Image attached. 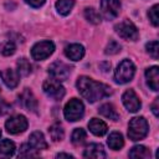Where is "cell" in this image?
Returning <instances> with one entry per match:
<instances>
[{
	"mask_svg": "<svg viewBox=\"0 0 159 159\" xmlns=\"http://www.w3.org/2000/svg\"><path fill=\"white\" fill-rule=\"evenodd\" d=\"M158 104H159V98H155L154 103L152 104V111H153V113H154V116H155V117H158V116H159V111H158Z\"/></svg>",
	"mask_w": 159,
	"mask_h": 159,
	"instance_id": "e575fe53",
	"label": "cell"
},
{
	"mask_svg": "<svg viewBox=\"0 0 159 159\" xmlns=\"http://www.w3.org/2000/svg\"><path fill=\"white\" fill-rule=\"evenodd\" d=\"M129 157L134 158V159H147L150 157V152L144 145H135L130 149Z\"/></svg>",
	"mask_w": 159,
	"mask_h": 159,
	"instance_id": "7402d4cb",
	"label": "cell"
},
{
	"mask_svg": "<svg viewBox=\"0 0 159 159\" xmlns=\"http://www.w3.org/2000/svg\"><path fill=\"white\" fill-rule=\"evenodd\" d=\"M120 51V45L117 42V41H114V40H111L109 41V43L107 45V47H106V53L107 55H116V53H118Z\"/></svg>",
	"mask_w": 159,
	"mask_h": 159,
	"instance_id": "4dcf8cb0",
	"label": "cell"
},
{
	"mask_svg": "<svg viewBox=\"0 0 159 159\" xmlns=\"http://www.w3.org/2000/svg\"><path fill=\"white\" fill-rule=\"evenodd\" d=\"M122 102L124 104V107L129 111V112H138L142 107L140 99L138 98V96L135 94V92L133 89H127L123 96H122Z\"/></svg>",
	"mask_w": 159,
	"mask_h": 159,
	"instance_id": "8fae6325",
	"label": "cell"
},
{
	"mask_svg": "<svg viewBox=\"0 0 159 159\" xmlns=\"http://www.w3.org/2000/svg\"><path fill=\"white\" fill-rule=\"evenodd\" d=\"M88 129H89L94 135L102 137V135H104V134L107 133L108 127H107V124H106L103 120H101V119H98V118H92V119L88 122Z\"/></svg>",
	"mask_w": 159,
	"mask_h": 159,
	"instance_id": "e0dca14e",
	"label": "cell"
},
{
	"mask_svg": "<svg viewBox=\"0 0 159 159\" xmlns=\"http://www.w3.org/2000/svg\"><path fill=\"white\" fill-rule=\"evenodd\" d=\"M19 98H20V103H21V106H22L24 108H26L27 111H32V112H35V111L37 109V101H36L34 93H32L29 88L24 89V92L20 94Z\"/></svg>",
	"mask_w": 159,
	"mask_h": 159,
	"instance_id": "7c38bea8",
	"label": "cell"
},
{
	"mask_svg": "<svg viewBox=\"0 0 159 159\" xmlns=\"http://www.w3.org/2000/svg\"><path fill=\"white\" fill-rule=\"evenodd\" d=\"M48 133H50V137L53 142H58V140H62L63 137H65V132H63V128L61 124L58 123H55L50 127L48 129Z\"/></svg>",
	"mask_w": 159,
	"mask_h": 159,
	"instance_id": "cb8c5ba5",
	"label": "cell"
},
{
	"mask_svg": "<svg viewBox=\"0 0 159 159\" xmlns=\"http://www.w3.org/2000/svg\"><path fill=\"white\" fill-rule=\"evenodd\" d=\"M75 5V0H57L56 1V9L61 15H68Z\"/></svg>",
	"mask_w": 159,
	"mask_h": 159,
	"instance_id": "603a6c76",
	"label": "cell"
},
{
	"mask_svg": "<svg viewBox=\"0 0 159 159\" xmlns=\"http://www.w3.org/2000/svg\"><path fill=\"white\" fill-rule=\"evenodd\" d=\"M42 89L43 92L46 93L47 97L55 99V101H60L63 98L66 91H65V87L60 83V81H56L53 78L51 80H46L43 82V86H42Z\"/></svg>",
	"mask_w": 159,
	"mask_h": 159,
	"instance_id": "8992f818",
	"label": "cell"
},
{
	"mask_svg": "<svg viewBox=\"0 0 159 159\" xmlns=\"http://www.w3.org/2000/svg\"><path fill=\"white\" fill-rule=\"evenodd\" d=\"M48 73L50 76L56 81H65L68 78L71 73V67L61 61H56L48 66Z\"/></svg>",
	"mask_w": 159,
	"mask_h": 159,
	"instance_id": "9c48e42d",
	"label": "cell"
},
{
	"mask_svg": "<svg viewBox=\"0 0 159 159\" xmlns=\"http://www.w3.org/2000/svg\"><path fill=\"white\" fill-rule=\"evenodd\" d=\"M15 153V143L10 139H4L0 142V157L9 158L12 157Z\"/></svg>",
	"mask_w": 159,
	"mask_h": 159,
	"instance_id": "44dd1931",
	"label": "cell"
},
{
	"mask_svg": "<svg viewBox=\"0 0 159 159\" xmlns=\"http://www.w3.org/2000/svg\"><path fill=\"white\" fill-rule=\"evenodd\" d=\"M76 86H77V89L81 93V96L84 99H87V102H89V103H94V102L112 94V88L109 86L97 82L87 76L78 77Z\"/></svg>",
	"mask_w": 159,
	"mask_h": 159,
	"instance_id": "6da1fadb",
	"label": "cell"
},
{
	"mask_svg": "<svg viewBox=\"0 0 159 159\" xmlns=\"http://www.w3.org/2000/svg\"><path fill=\"white\" fill-rule=\"evenodd\" d=\"M120 2L119 0H101V11L104 19L113 20L119 15Z\"/></svg>",
	"mask_w": 159,
	"mask_h": 159,
	"instance_id": "30bf717a",
	"label": "cell"
},
{
	"mask_svg": "<svg viewBox=\"0 0 159 159\" xmlns=\"http://www.w3.org/2000/svg\"><path fill=\"white\" fill-rule=\"evenodd\" d=\"M57 158H73V155L66 154V153H60V154H57Z\"/></svg>",
	"mask_w": 159,
	"mask_h": 159,
	"instance_id": "d590c367",
	"label": "cell"
},
{
	"mask_svg": "<svg viewBox=\"0 0 159 159\" xmlns=\"http://www.w3.org/2000/svg\"><path fill=\"white\" fill-rule=\"evenodd\" d=\"M29 144L34 149H36L39 152L41 149H46L47 148V143H46V139H45L43 134L41 132H37V130L34 132V133H31V135L29 138Z\"/></svg>",
	"mask_w": 159,
	"mask_h": 159,
	"instance_id": "ac0fdd59",
	"label": "cell"
},
{
	"mask_svg": "<svg viewBox=\"0 0 159 159\" xmlns=\"http://www.w3.org/2000/svg\"><path fill=\"white\" fill-rule=\"evenodd\" d=\"M145 78H147L148 86L153 91H158L159 89V68H158V66H153L150 68H147Z\"/></svg>",
	"mask_w": 159,
	"mask_h": 159,
	"instance_id": "2e32d148",
	"label": "cell"
},
{
	"mask_svg": "<svg viewBox=\"0 0 159 159\" xmlns=\"http://www.w3.org/2000/svg\"><path fill=\"white\" fill-rule=\"evenodd\" d=\"M9 109H10V104H7L5 101L0 99V117L4 116L5 113H7Z\"/></svg>",
	"mask_w": 159,
	"mask_h": 159,
	"instance_id": "d6a6232c",
	"label": "cell"
},
{
	"mask_svg": "<svg viewBox=\"0 0 159 159\" xmlns=\"http://www.w3.org/2000/svg\"><path fill=\"white\" fill-rule=\"evenodd\" d=\"M135 73V66L130 60H123L114 71V80L117 83H127L132 81Z\"/></svg>",
	"mask_w": 159,
	"mask_h": 159,
	"instance_id": "3957f363",
	"label": "cell"
},
{
	"mask_svg": "<svg viewBox=\"0 0 159 159\" xmlns=\"http://www.w3.org/2000/svg\"><path fill=\"white\" fill-rule=\"evenodd\" d=\"M71 138H72V143L76 144V145H78V144L84 143V140H86V138H87V133H86V130L82 129V128H76V129L73 130Z\"/></svg>",
	"mask_w": 159,
	"mask_h": 159,
	"instance_id": "83f0119b",
	"label": "cell"
},
{
	"mask_svg": "<svg viewBox=\"0 0 159 159\" xmlns=\"http://www.w3.org/2000/svg\"><path fill=\"white\" fill-rule=\"evenodd\" d=\"M83 113H84V106H83L82 101L78 98L70 99L66 103L65 109H63L65 118L70 122H76V120L81 119L83 117Z\"/></svg>",
	"mask_w": 159,
	"mask_h": 159,
	"instance_id": "277c9868",
	"label": "cell"
},
{
	"mask_svg": "<svg viewBox=\"0 0 159 159\" xmlns=\"http://www.w3.org/2000/svg\"><path fill=\"white\" fill-rule=\"evenodd\" d=\"M107 143H108V147L113 150H119L123 145H124V139H123V135L119 133V132H112L107 139Z\"/></svg>",
	"mask_w": 159,
	"mask_h": 159,
	"instance_id": "d6986e66",
	"label": "cell"
},
{
	"mask_svg": "<svg viewBox=\"0 0 159 159\" xmlns=\"http://www.w3.org/2000/svg\"><path fill=\"white\" fill-rule=\"evenodd\" d=\"M65 55L67 58H70L72 61H80L84 56V47L80 43H71V45L66 46Z\"/></svg>",
	"mask_w": 159,
	"mask_h": 159,
	"instance_id": "9a60e30c",
	"label": "cell"
},
{
	"mask_svg": "<svg viewBox=\"0 0 159 159\" xmlns=\"http://www.w3.org/2000/svg\"><path fill=\"white\" fill-rule=\"evenodd\" d=\"M31 63L26 58H20L17 61V73L20 76H29L31 73Z\"/></svg>",
	"mask_w": 159,
	"mask_h": 159,
	"instance_id": "4316f807",
	"label": "cell"
},
{
	"mask_svg": "<svg viewBox=\"0 0 159 159\" xmlns=\"http://www.w3.org/2000/svg\"><path fill=\"white\" fill-rule=\"evenodd\" d=\"M98 112H99V114H102L103 117H106V118H108V119H112V120H118V119H119L118 112L116 111V108H114L113 104H111V103H104V104H102V106L99 107Z\"/></svg>",
	"mask_w": 159,
	"mask_h": 159,
	"instance_id": "ffe728a7",
	"label": "cell"
},
{
	"mask_svg": "<svg viewBox=\"0 0 159 159\" xmlns=\"http://www.w3.org/2000/svg\"><path fill=\"white\" fill-rule=\"evenodd\" d=\"M55 51V43L52 41H40L35 43L31 48V56L34 60L41 61L47 58Z\"/></svg>",
	"mask_w": 159,
	"mask_h": 159,
	"instance_id": "52a82bcc",
	"label": "cell"
},
{
	"mask_svg": "<svg viewBox=\"0 0 159 159\" xmlns=\"http://www.w3.org/2000/svg\"><path fill=\"white\" fill-rule=\"evenodd\" d=\"M148 130H149V125L144 117H134L130 119L128 124V137L134 142L145 138Z\"/></svg>",
	"mask_w": 159,
	"mask_h": 159,
	"instance_id": "7a4b0ae2",
	"label": "cell"
},
{
	"mask_svg": "<svg viewBox=\"0 0 159 159\" xmlns=\"http://www.w3.org/2000/svg\"><path fill=\"white\" fill-rule=\"evenodd\" d=\"M15 50H16L15 43H14L12 41H9V42H6V45L2 47V55L10 56V55H12V53L15 52Z\"/></svg>",
	"mask_w": 159,
	"mask_h": 159,
	"instance_id": "1f68e13d",
	"label": "cell"
},
{
	"mask_svg": "<svg viewBox=\"0 0 159 159\" xmlns=\"http://www.w3.org/2000/svg\"><path fill=\"white\" fill-rule=\"evenodd\" d=\"M19 73L15 70L11 68H5L0 72V77L2 80V82L9 87V88H15L19 84Z\"/></svg>",
	"mask_w": 159,
	"mask_h": 159,
	"instance_id": "4fadbf2b",
	"label": "cell"
},
{
	"mask_svg": "<svg viewBox=\"0 0 159 159\" xmlns=\"http://www.w3.org/2000/svg\"><path fill=\"white\" fill-rule=\"evenodd\" d=\"M25 1L32 7H40L45 4V0H25Z\"/></svg>",
	"mask_w": 159,
	"mask_h": 159,
	"instance_id": "836d02e7",
	"label": "cell"
},
{
	"mask_svg": "<svg viewBox=\"0 0 159 159\" xmlns=\"http://www.w3.org/2000/svg\"><path fill=\"white\" fill-rule=\"evenodd\" d=\"M145 48H147V52L154 58V60H158L159 57V43L158 41H150L145 45Z\"/></svg>",
	"mask_w": 159,
	"mask_h": 159,
	"instance_id": "f1b7e54d",
	"label": "cell"
},
{
	"mask_svg": "<svg viewBox=\"0 0 159 159\" xmlns=\"http://www.w3.org/2000/svg\"><path fill=\"white\" fill-rule=\"evenodd\" d=\"M37 155H39V150L34 149L29 143L22 144L20 147V150H19V157L20 158H31V157H37Z\"/></svg>",
	"mask_w": 159,
	"mask_h": 159,
	"instance_id": "d4e9b609",
	"label": "cell"
},
{
	"mask_svg": "<svg viewBox=\"0 0 159 159\" xmlns=\"http://www.w3.org/2000/svg\"><path fill=\"white\" fill-rule=\"evenodd\" d=\"M84 17L87 21H89L91 24H94V25L101 22V15L93 7H86L84 9Z\"/></svg>",
	"mask_w": 159,
	"mask_h": 159,
	"instance_id": "484cf974",
	"label": "cell"
},
{
	"mask_svg": "<svg viewBox=\"0 0 159 159\" xmlns=\"http://www.w3.org/2000/svg\"><path fill=\"white\" fill-rule=\"evenodd\" d=\"M116 32L124 40H130V41H135L139 36L138 29L135 27V25L129 21V20H123L122 22L117 24L114 26Z\"/></svg>",
	"mask_w": 159,
	"mask_h": 159,
	"instance_id": "5b68a950",
	"label": "cell"
},
{
	"mask_svg": "<svg viewBox=\"0 0 159 159\" xmlns=\"http://www.w3.org/2000/svg\"><path fill=\"white\" fill-rule=\"evenodd\" d=\"M83 157L84 158H93V159H103L107 157V154H106L102 144L92 143V144L86 147V149L83 152Z\"/></svg>",
	"mask_w": 159,
	"mask_h": 159,
	"instance_id": "5bb4252c",
	"label": "cell"
},
{
	"mask_svg": "<svg viewBox=\"0 0 159 159\" xmlns=\"http://www.w3.org/2000/svg\"><path fill=\"white\" fill-rule=\"evenodd\" d=\"M0 92H1V87H0Z\"/></svg>",
	"mask_w": 159,
	"mask_h": 159,
	"instance_id": "74e56055",
	"label": "cell"
},
{
	"mask_svg": "<svg viewBox=\"0 0 159 159\" xmlns=\"http://www.w3.org/2000/svg\"><path fill=\"white\" fill-rule=\"evenodd\" d=\"M158 9H159V5L155 4V5H153V6L149 9V11H148V17H149V20L152 21V24H153L154 26H158V25H159Z\"/></svg>",
	"mask_w": 159,
	"mask_h": 159,
	"instance_id": "f546056e",
	"label": "cell"
},
{
	"mask_svg": "<svg viewBox=\"0 0 159 159\" xmlns=\"http://www.w3.org/2000/svg\"><path fill=\"white\" fill-rule=\"evenodd\" d=\"M27 119L25 116L17 114L14 117H10L6 123H5V128L10 134H17V133H22L27 129Z\"/></svg>",
	"mask_w": 159,
	"mask_h": 159,
	"instance_id": "ba28073f",
	"label": "cell"
},
{
	"mask_svg": "<svg viewBox=\"0 0 159 159\" xmlns=\"http://www.w3.org/2000/svg\"><path fill=\"white\" fill-rule=\"evenodd\" d=\"M0 137H1V130H0Z\"/></svg>",
	"mask_w": 159,
	"mask_h": 159,
	"instance_id": "8d00e7d4",
	"label": "cell"
}]
</instances>
